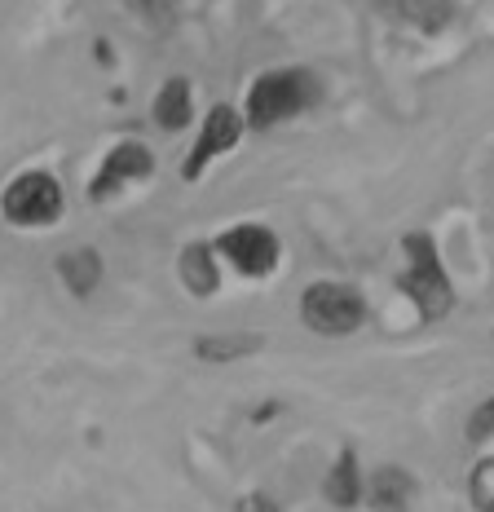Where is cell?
<instances>
[{
    "label": "cell",
    "mask_w": 494,
    "mask_h": 512,
    "mask_svg": "<svg viewBox=\"0 0 494 512\" xmlns=\"http://www.w3.org/2000/svg\"><path fill=\"white\" fill-rule=\"evenodd\" d=\"M309 102H314V80L305 71H270L247 93V120L256 128H274L300 115Z\"/></svg>",
    "instance_id": "obj_1"
},
{
    "label": "cell",
    "mask_w": 494,
    "mask_h": 512,
    "mask_svg": "<svg viewBox=\"0 0 494 512\" xmlns=\"http://www.w3.org/2000/svg\"><path fill=\"white\" fill-rule=\"evenodd\" d=\"M362 314H367V309H362L358 292L345 283H318V287H309V296H305V323L322 336H349L353 327L362 323Z\"/></svg>",
    "instance_id": "obj_2"
},
{
    "label": "cell",
    "mask_w": 494,
    "mask_h": 512,
    "mask_svg": "<svg viewBox=\"0 0 494 512\" xmlns=\"http://www.w3.org/2000/svg\"><path fill=\"white\" fill-rule=\"evenodd\" d=\"M0 208L18 226H45V221H53L62 212V186L49 173H27L5 190Z\"/></svg>",
    "instance_id": "obj_3"
},
{
    "label": "cell",
    "mask_w": 494,
    "mask_h": 512,
    "mask_svg": "<svg viewBox=\"0 0 494 512\" xmlns=\"http://www.w3.org/2000/svg\"><path fill=\"white\" fill-rule=\"evenodd\" d=\"M411 274H406V292L415 296V305H420L424 318H442L450 309V283H446V270L437 265L433 248H428V239L415 234L411 239Z\"/></svg>",
    "instance_id": "obj_4"
},
{
    "label": "cell",
    "mask_w": 494,
    "mask_h": 512,
    "mask_svg": "<svg viewBox=\"0 0 494 512\" xmlns=\"http://www.w3.org/2000/svg\"><path fill=\"white\" fill-rule=\"evenodd\" d=\"M221 252L230 256V265H239L243 274H270L278 261V239L261 226H239L221 234Z\"/></svg>",
    "instance_id": "obj_5"
},
{
    "label": "cell",
    "mask_w": 494,
    "mask_h": 512,
    "mask_svg": "<svg viewBox=\"0 0 494 512\" xmlns=\"http://www.w3.org/2000/svg\"><path fill=\"white\" fill-rule=\"evenodd\" d=\"M239 133H243V120H239V115H234L230 106H217V111L208 115V124H203L195 155H190V159H186V168H181V173H186V181H195L203 168L212 164V159L230 151V146L239 142Z\"/></svg>",
    "instance_id": "obj_6"
},
{
    "label": "cell",
    "mask_w": 494,
    "mask_h": 512,
    "mask_svg": "<svg viewBox=\"0 0 494 512\" xmlns=\"http://www.w3.org/2000/svg\"><path fill=\"white\" fill-rule=\"evenodd\" d=\"M150 168H155V159H150L146 146H137V142H124V146H115L111 155H106V164H102V173L98 181H93V199H106L111 190H120L124 181H133V177H146Z\"/></svg>",
    "instance_id": "obj_7"
},
{
    "label": "cell",
    "mask_w": 494,
    "mask_h": 512,
    "mask_svg": "<svg viewBox=\"0 0 494 512\" xmlns=\"http://www.w3.org/2000/svg\"><path fill=\"white\" fill-rule=\"evenodd\" d=\"M371 499L380 512H406V504H411V477L402 468H380L371 482Z\"/></svg>",
    "instance_id": "obj_8"
},
{
    "label": "cell",
    "mask_w": 494,
    "mask_h": 512,
    "mask_svg": "<svg viewBox=\"0 0 494 512\" xmlns=\"http://www.w3.org/2000/svg\"><path fill=\"white\" fill-rule=\"evenodd\" d=\"M155 120L164 124V128H181V124H190V84L186 80H168L164 89H159V98H155Z\"/></svg>",
    "instance_id": "obj_9"
},
{
    "label": "cell",
    "mask_w": 494,
    "mask_h": 512,
    "mask_svg": "<svg viewBox=\"0 0 494 512\" xmlns=\"http://www.w3.org/2000/svg\"><path fill=\"white\" fill-rule=\"evenodd\" d=\"M62 279H67V287L75 296H89L93 287H98V279H102L98 252H67L62 256Z\"/></svg>",
    "instance_id": "obj_10"
},
{
    "label": "cell",
    "mask_w": 494,
    "mask_h": 512,
    "mask_svg": "<svg viewBox=\"0 0 494 512\" xmlns=\"http://www.w3.org/2000/svg\"><path fill=\"white\" fill-rule=\"evenodd\" d=\"M181 279H186L190 292L208 296L212 287H217V265H212L208 248H186L181 252Z\"/></svg>",
    "instance_id": "obj_11"
},
{
    "label": "cell",
    "mask_w": 494,
    "mask_h": 512,
    "mask_svg": "<svg viewBox=\"0 0 494 512\" xmlns=\"http://www.w3.org/2000/svg\"><path fill=\"white\" fill-rule=\"evenodd\" d=\"M327 490H331V499H336L340 508H353V504H358L362 482H358V464H353V455H349V451L340 455V464H336V468H331Z\"/></svg>",
    "instance_id": "obj_12"
},
{
    "label": "cell",
    "mask_w": 494,
    "mask_h": 512,
    "mask_svg": "<svg viewBox=\"0 0 494 512\" xmlns=\"http://www.w3.org/2000/svg\"><path fill=\"white\" fill-rule=\"evenodd\" d=\"M261 345L256 336H234V340H203L199 345V354L208 358V362H230V358H239V354H252V349Z\"/></svg>",
    "instance_id": "obj_13"
},
{
    "label": "cell",
    "mask_w": 494,
    "mask_h": 512,
    "mask_svg": "<svg viewBox=\"0 0 494 512\" xmlns=\"http://www.w3.org/2000/svg\"><path fill=\"white\" fill-rule=\"evenodd\" d=\"M468 490H472V504H477L481 512H494V460H486L477 473H472Z\"/></svg>",
    "instance_id": "obj_14"
},
{
    "label": "cell",
    "mask_w": 494,
    "mask_h": 512,
    "mask_svg": "<svg viewBox=\"0 0 494 512\" xmlns=\"http://www.w3.org/2000/svg\"><path fill=\"white\" fill-rule=\"evenodd\" d=\"M490 433H494V398L486 402V407L472 411V420H468V437H472V442H481V437H490Z\"/></svg>",
    "instance_id": "obj_15"
}]
</instances>
